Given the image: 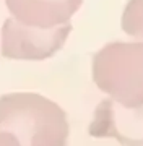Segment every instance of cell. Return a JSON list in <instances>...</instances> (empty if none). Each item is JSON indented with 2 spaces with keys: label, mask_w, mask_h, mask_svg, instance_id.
I'll return each mask as SVG.
<instances>
[{
  "label": "cell",
  "mask_w": 143,
  "mask_h": 146,
  "mask_svg": "<svg viewBox=\"0 0 143 146\" xmlns=\"http://www.w3.org/2000/svg\"><path fill=\"white\" fill-rule=\"evenodd\" d=\"M0 131L16 138L20 146H65L67 115L54 101L36 93L0 96Z\"/></svg>",
  "instance_id": "obj_1"
},
{
  "label": "cell",
  "mask_w": 143,
  "mask_h": 146,
  "mask_svg": "<svg viewBox=\"0 0 143 146\" xmlns=\"http://www.w3.org/2000/svg\"><path fill=\"white\" fill-rule=\"evenodd\" d=\"M94 84L127 109L143 106V42H111L93 57Z\"/></svg>",
  "instance_id": "obj_2"
},
{
  "label": "cell",
  "mask_w": 143,
  "mask_h": 146,
  "mask_svg": "<svg viewBox=\"0 0 143 146\" xmlns=\"http://www.w3.org/2000/svg\"><path fill=\"white\" fill-rule=\"evenodd\" d=\"M72 31V25L41 29L26 26L13 16L7 18L2 26L0 50L2 55L15 60H44L52 57L65 44Z\"/></svg>",
  "instance_id": "obj_3"
},
{
  "label": "cell",
  "mask_w": 143,
  "mask_h": 146,
  "mask_svg": "<svg viewBox=\"0 0 143 146\" xmlns=\"http://www.w3.org/2000/svg\"><path fill=\"white\" fill-rule=\"evenodd\" d=\"M88 130L94 138H116L124 146H143V106L127 109L107 98L94 109Z\"/></svg>",
  "instance_id": "obj_4"
},
{
  "label": "cell",
  "mask_w": 143,
  "mask_h": 146,
  "mask_svg": "<svg viewBox=\"0 0 143 146\" xmlns=\"http://www.w3.org/2000/svg\"><path fill=\"white\" fill-rule=\"evenodd\" d=\"M83 0H5L11 16L26 26L51 29L76 13Z\"/></svg>",
  "instance_id": "obj_5"
},
{
  "label": "cell",
  "mask_w": 143,
  "mask_h": 146,
  "mask_svg": "<svg viewBox=\"0 0 143 146\" xmlns=\"http://www.w3.org/2000/svg\"><path fill=\"white\" fill-rule=\"evenodd\" d=\"M122 29L143 42V0H128L122 13Z\"/></svg>",
  "instance_id": "obj_6"
},
{
  "label": "cell",
  "mask_w": 143,
  "mask_h": 146,
  "mask_svg": "<svg viewBox=\"0 0 143 146\" xmlns=\"http://www.w3.org/2000/svg\"><path fill=\"white\" fill-rule=\"evenodd\" d=\"M0 146H20L16 138L7 131H0Z\"/></svg>",
  "instance_id": "obj_7"
}]
</instances>
